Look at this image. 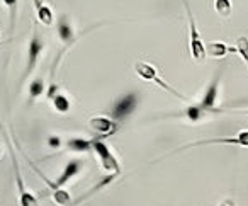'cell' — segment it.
Returning <instances> with one entry per match:
<instances>
[{
	"instance_id": "obj_11",
	"label": "cell",
	"mask_w": 248,
	"mask_h": 206,
	"mask_svg": "<svg viewBox=\"0 0 248 206\" xmlns=\"http://www.w3.org/2000/svg\"><path fill=\"white\" fill-rule=\"evenodd\" d=\"M80 171H82V160H78V158H72V160H68L65 164V167H63L62 174H60L58 179L55 181L56 188H63V186H65L66 182L72 181V179L75 177Z\"/></svg>"
},
{
	"instance_id": "obj_18",
	"label": "cell",
	"mask_w": 248,
	"mask_h": 206,
	"mask_svg": "<svg viewBox=\"0 0 248 206\" xmlns=\"http://www.w3.org/2000/svg\"><path fill=\"white\" fill-rule=\"evenodd\" d=\"M233 53L240 55V58L243 60L248 67V38L240 36V38L236 39V45H234V48H233Z\"/></svg>"
},
{
	"instance_id": "obj_24",
	"label": "cell",
	"mask_w": 248,
	"mask_h": 206,
	"mask_svg": "<svg viewBox=\"0 0 248 206\" xmlns=\"http://www.w3.org/2000/svg\"><path fill=\"white\" fill-rule=\"evenodd\" d=\"M0 38H2V34H0Z\"/></svg>"
},
{
	"instance_id": "obj_1",
	"label": "cell",
	"mask_w": 248,
	"mask_h": 206,
	"mask_svg": "<svg viewBox=\"0 0 248 206\" xmlns=\"http://www.w3.org/2000/svg\"><path fill=\"white\" fill-rule=\"evenodd\" d=\"M182 2H184V9H186V14H187V24H189V53H190V58H192L194 62H202V60L207 56L206 43H204L199 29H197L196 17H194L192 9H190L189 2H187V0H182Z\"/></svg>"
},
{
	"instance_id": "obj_21",
	"label": "cell",
	"mask_w": 248,
	"mask_h": 206,
	"mask_svg": "<svg viewBox=\"0 0 248 206\" xmlns=\"http://www.w3.org/2000/svg\"><path fill=\"white\" fill-rule=\"evenodd\" d=\"M49 145H51L53 148H58L60 145H62V141H60V138H56V137H49Z\"/></svg>"
},
{
	"instance_id": "obj_19",
	"label": "cell",
	"mask_w": 248,
	"mask_h": 206,
	"mask_svg": "<svg viewBox=\"0 0 248 206\" xmlns=\"http://www.w3.org/2000/svg\"><path fill=\"white\" fill-rule=\"evenodd\" d=\"M204 111L201 109L199 104H192V106H189L186 111L182 113V116H186L189 121H192V123H197V121H201L204 118Z\"/></svg>"
},
{
	"instance_id": "obj_2",
	"label": "cell",
	"mask_w": 248,
	"mask_h": 206,
	"mask_svg": "<svg viewBox=\"0 0 248 206\" xmlns=\"http://www.w3.org/2000/svg\"><path fill=\"white\" fill-rule=\"evenodd\" d=\"M56 34H58V39L62 41L63 48H62V52H60L58 60H56L55 65H53V69H51V79H53V75H55V70H56V67H58L62 56L65 55V53L70 50V46H73V43L77 41L75 28H73V24H72V19H70L66 14H62L58 17V21H56Z\"/></svg>"
},
{
	"instance_id": "obj_8",
	"label": "cell",
	"mask_w": 248,
	"mask_h": 206,
	"mask_svg": "<svg viewBox=\"0 0 248 206\" xmlns=\"http://www.w3.org/2000/svg\"><path fill=\"white\" fill-rule=\"evenodd\" d=\"M46 48V41L41 36L38 28L32 29V36L29 39V46H28V65H26V72H24V79L29 75V73L34 72L36 65L39 63V58H41L43 52Z\"/></svg>"
},
{
	"instance_id": "obj_5",
	"label": "cell",
	"mask_w": 248,
	"mask_h": 206,
	"mask_svg": "<svg viewBox=\"0 0 248 206\" xmlns=\"http://www.w3.org/2000/svg\"><path fill=\"white\" fill-rule=\"evenodd\" d=\"M92 152L97 155L100 165H102L104 171H107L109 174H116L119 175L121 167H119V160L114 155L112 148L102 140V138H93L92 140Z\"/></svg>"
},
{
	"instance_id": "obj_16",
	"label": "cell",
	"mask_w": 248,
	"mask_h": 206,
	"mask_svg": "<svg viewBox=\"0 0 248 206\" xmlns=\"http://www.w3.org/2000/svg\"><path fill=\"white\" fill-rule=\"evenodd\" d=\"M43 94H46V84L43 77H36L29 82V97L31 99H38Z\"/></svg>"
},
{
	"instance_id": "obj_10",
	"label": "cell",
	"mask_w": 248,
	"mask_h": 206,
	"mask_svg": "<svg viewBox=\"0 0 248 206\" xmlns=\"http://www.w3.org/2000/svg\"><path fill=\"white\" fill-rule=\"evenodd\" d=\"M89 126L93 130V133L100 135V138L110 137L116 133L117 130V121H114L110 116L106 114H99V116H92L89 120Z\"/></svg>"
},
{
	"instance_id": "obj_3",
	"label": "cell",
	"mask_w": 248,
	"mask_h": 206,
	"mask_svg": "<svg viewBox=\"0 0 248 206\" xmlns=\"http://www.w3.org/2000/svg\"><path fill=\"white\" fill-rule=\"evenodd\" d=\"M5 143L9 147V152H11V158H12V165H14V174H16V186H17V201H19V206H38V198L31 192V189L26 188L24 184V179H22V172H21V167H19V162L16 158V154H14V148H12V143L9 140V137H5Z\"/></svg>"
},
{
	"instance_id": "obj_9",
	"label": "cell",
	"mask_w": 248,
	"mask_h": 206,
	"mask_svg": "<svg viewBox=\"0 0 248 206\" xmlns=\"http://www.w3.org/2000/svg\"><path fill=\"white\" fill-rule=\"evenodd\" d=\"M219 80H221V72H217L216 75L211 79L209 86L206 87L202 97L197 104L201 106V109L204 113H209V111H216L217 99H219Z\"/></svg>"
},
{
	"instance_id": "obj_4",
	"label": "cell",
	"mask_w": 248,
	"mask_h": 206,
	"mask_svg": "<svg viewBox=\"0 0 248 206\" xmlns=\"http://www.w3.org/2000/svg\"><path fill=\"white\" fill-rule=\"evenodd\" d=\"M135 72H136V75H138L140 79L146 80V82H155L156 86L160 87V89L167 90V92H170L172 96L179 97V99L187 101L186 96H182V94H180L177 89H173L170 84H167L165 80L160 79L158 72H156V67L152 65V63H148V62H136L135 63Z\"/></svg>"
},
{
	"instance_id": "obj_6",
	"label": "cell",
	"mask_w": 248,
	"mask_h": 206,
	"mask_svg": "<svg viewBox=\"0 0 248 206\" xmlns=\"http://www.w3.org/2000/svg\"><path fill=\"white\" fill-rule=\"evenodd\" d=\"M140 104V94L129 92L121 96L119 99L114 103L112 109H110V118L114 121H124L126 118H129L136 111Z\"/></svg>"
},
{
	"instance_id": "obj_17",
	"label": "cell",
	"mask_w": 248,
	"mask_h": 206,
	"mask_svg": "<svg viewBox=\"0 0 248 206\" xmlns=\"http://www.w3.org/2000/svg\"><path fill=\"white\" fill-rule=\"evenodd\" d=\"M214 11L217 16L228 19L233 12V4H231V0H214Z\"/></svg>"
},
{
	"instance_id": "obj_23",
	"label": "cell",
	"mask_w": 248,
	"mask_h": 206,
	"mask_svg": "<svg viewBox=\"0 0 248 206\" xmlns=\"http://www.w3.org/2000/svg\"><path fill=\"white\" fill-rule=\"evenodd\" d=\"M2 152H4V150H2V147H0V155H2Z\"/></svg>"
},
{
	"instance_id": "obj_20",
	"label": "cell",
	"mask_w": 248,
	"mask_h": 206,
	"mask_svg": "<svg viewBox=\"0 0 248 206\" xmlns=\"http://www.w3.org/2000/svg\"><path fill=\"white\" fill-rule=\"evenodd\" d=\"M2 4L9 9V16H11V31H14L16 19H17V11H19V0H2Z\"/></svg>"
},
{
	"instance_id": "obj_14",
	"label": "cell",
	"mask_w": 248,
	"mask_h": 206,
	"mask_svg": "<svg viewBox=\"0 0 248 206\" xmlns=\"http://www.w3.org/2000/svg\"><path fill=\"white\" fill-rule=\"evenodd\" d=\"M206 48H207V56H213V58H223L228 53L233 52V46H228L224 43H217V41L209 43Z\"/></svg>"
},
{
	"instance_id": "obj_13",
	"label": "cell",
	"mask_w": 248,
	"mask_h": 206,
	"mask_svg": "<svg viewBox=\"0 0 248 206\" xmlns=\"http://www.w3.org/2000/svg\"><path fill=\"white\" fill-rule=\"evenodd\" d=\"M66 148L72 152H77V154H82V152H90L92 150V140H85V138H70L66 141Z\"/></svg>"
},
{
	"instance_id": "obj_15",
	"label": "cell",
	"mask_w": 248,
	"mask_h": 206,
	"mask_svg": "<svg viewBox=\"0 0 248 206\" xmlns=\"http://www.w3.org/2000/svg\"><path fill=\"white\" fill-rule=\"evenodd\" d=\"M51 103H53V107L62 114H66L72 109V103H70V97L66 96V94L56 92V96L51 99Z\"/></svg>"
},
{
	"instance_id": "obj_12",
	"label": "cell",
	"mask_w": 248,
	"mask_h": 206,
	"mask_svg": "<svg viewBox=\"0 0 248 206\" xmlns=\"http://www.w3.org/2000/svg\"><path fill=\"white\" fill-rule=\"evenodd\" d=\"M32 4H34L38 21L41 22L43 26H53L55 24V12H53V9L46 4L45 0H32Z\"/></svg>"
},
{
	"instance_id": "obj_7",
	"label": "cell",
	"mask_w": 248,
	"mask_h": 206,
	"mask_svg": "<svg viewBox=\"0 0 248 206\" xmlns=\"http://www.w3.org/2000/svg\"><path fill=\"white\" fill-rule=\"evenodd\" d=\"M204 145H233V147H243L248 148V130L238 131L233 137H224V138H211V140H201L194 141V143H187L184 147L177 148L175 152H182L187 148H196V147H204Z\"/></svg>"
},
{
	"instance_id": "obj_22",
	"label": "cell",
	"mask_w": 248,
	"mask_h": 206,
	"mask_svg": "<svg viewBox=\"0 0 248 206\" xmlns=\"http://www.w3.org/2000/svg\"><path fill=\"white\" fill-rule=\"evenodd\" d=\"M219 206H236V203L233 201V199H223V201H221V205Z\"/></svg>"
}]
</instances>
